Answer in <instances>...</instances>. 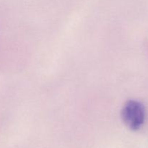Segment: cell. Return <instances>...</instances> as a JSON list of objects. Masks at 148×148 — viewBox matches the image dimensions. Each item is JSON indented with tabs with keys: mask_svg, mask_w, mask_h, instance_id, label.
Wrapping results in <instances>:
<instances>
[{
	"mask_svg": "<svg viewBox=\"0 0 148 148\" xmlns=\"http://www.w3.org/2000/svg\"><path fill=\"white\" fill-rule=\"evenodd\" d=\"M145 108L141 102L134 100L128 101L121 111V118L124 124L132 130H140L145 120Z\"/></svg>",
	"mask_w": 148,
	"mask_h": 148,
	"instance_id": "1",
	"label": "cell"
}]
</instances>
